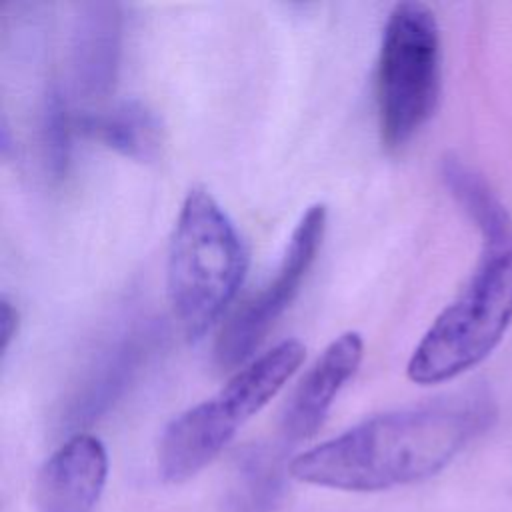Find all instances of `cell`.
Instances as JSON below:
<instances>
[{"mask_svg": "<svg viewBox=\"0 0 512 512\" xmlns=\"http://www.w3.org/2000/svg\"><path fill=\"white\" fill-rule=\"evenodd\" d=\"M362 356L364 340L356 330L342 332L320 352L282 412V434L288 442H300L318 432L338 392L356 374Z\"/></svg>", "mask_w": 512, "mask_h": 512, "instance_id": "ba28073f", "label": "cell"}, {"mask_svg": "<svg viewBox=\"0 0 512 512\" xmlns=\"http://www.w3.org/2000/svg\"><path fill=\"white\" fill-rule=\"evenodd\" d=\"M296 338L278 342L240 368L214 396L184 410L158 442V472L166 482H184L208 466L290 380L304 360Z\"/></svg>", "mask_w": 512, "mask_h": 512, "instance_id": "277c9868", "label": "cell"}, {"mask_svg": "<svg viewBox=\"0 0 512 512\" xmlns=\"http://www.w3.org/2000/svg\"><path fill=\"white\" fill-rule=\"evenodd\" d=\"M74 120L66 98L58 86L48 88L40 108V144L46 170L52 178H62L70 164Z\"/></svg>", "mask_w": 512, "mask_h": 512, "instance_id": "4fadbf2b", "label": "cell"}, {"mask_svg": "<svg viewBox=\"0 0 512 512\" xmlns=\"http://www.w3.org/2000/svg\"><path fill=\"white\" fill-rule=\"evenodd\" d=\"M442 180L450 196L468 214L480 238H492L512 232V216L494 194L490 184L456 156L442 160Z\"/></svg>", "mask_w": 512, "mask_h": 512, "instance_id": "7c38bea8", "label": "cell"}, {"mask_svg": "<svg viewBox=\"0 0 512 512\" xmlns=\"http://www.w3.org/2000/svg\"><path fill=\"white\" fill-rule=\"evenodd\" d=\"M78 128L134 160H150L160 148V122L154 112L138 100H124L106 110L84 114L78 118Z\"/></svg>", "mask_w": 512, "mask_h": 512, "instance_id": "8fae6325", "label": "cell"}, {"mask_svg": "<svg viewBox=\"0 0 512 512\" xmlns=\"http://www.w3.org/2000/svg\"><path fill=\"white\" fill-rule=\"evenodd\" d=\"M18 326H20L18 308L12 304V300L8 296H2L0 298V336H2L0 352H2V358L8 354V348L18 334Z\"/></svg>", "mask_w": 512, "mask_h": 512, "instance_id": "5bb4252c", "label": "cell"}, {"mask_svg": "<svg viewBox=\"0 0 512 512\" xmlns=\"http://www.w3.org/2000/svg\"><path fill=\"white\" fill-rule=\"evenodd\" d=\"M440 28L424 2H398L390 10L376 68L382 142L398 148L432 118L440 100Z\"/></svg>", "mask_w": 512, "mask_h": 512, "instance_id": "5b68a950", "label": "cell"}, {"mask_svg": "<svg viewBox=\"0 0 512 512\" xmlns=\"http://www.w3.org/2000/svg\"><path fill=\"white\" fill-rule=\"evenodd\" d=\"M156 336L154 324H140L106 348L72 396L64 412L66 426H88L104 414L132 382L156 344Z\"/></svg>", "mask_w": 512, "mask_h": 512, "instance_id": "30bf717a", "label": "cell"}, {"mask_svg": "<svg viewBox=\"0 0 512 512\" xmlns=\"http://www.w3.org/2000/svg\"><path fill=\"white\" fill-rule=\"evenodd\" d=\"M482 398H454L372 416L300 452L290 476L346 492H378L434 476L490 422Z\"/></svg>", "mask_w": 512, "mask_h": 512, "instance_id": "6da1fadb", "label": "cell"}, {"mask_svg": "<svg viewBox=\"0 0 512 512\" xmlns=\"http://www.w3.org/2000/svg\"><path fill=\"white\" fill-rule=\"evenodd\" d=\"M512 324V234L484 238L476 268L434 318L406 364L420 386L448 382L480 364Z\"/></svg>", "mask_w": 512, "mask_h": 512, "instance_id": "3957f363", "label": "cell"}, {"mask_svg": "<svg viewBox=\"0 0 512 512\" xmlns=\"http://www.w3.org/2000/svg\"><path fill=\"white\" fill-rule=\"evenodd\" d=\"M122 56V10L116 2H82L70 36V84L76 96L98 100L112 92Z\"/></svg>", "mask_w": 512, "mask_h": 512, "instance_id": "9c48e42d", "label": "cell"}, {"mask_svg": "<svg viewBox=\"0 0 512 512\" xmlns=\"http://www.w3.org/2000/svg\"><path fill=\"white\" fill-rule=\"evenodd\" d=\"M108 478V452L88 432L72 434L40 468L36 504L40 512H92Z\"/></svg>", "mask_w": 512, "mask_h": 512, "instance_id": "52a82bcc", "label": "cell"}, {"mask_svg": "<svg viewBox=\"0 0 512 512\" xmlns=\"http://www.w3.org/2000/svg\"><path fill=\"white\" fill-rule=\"evenodd\" d=\"M248 268L244 242L202 186H192L178 210L166 258L172 312L190 340L206 334L234 300Z\"/></svg>", "mask_w": 512, "mask_h": 512, "instance_id": "7a4b0ae2", "label": "cell"}, {"mask_svg": "<svg viewBox=\"0 0 512 512\" xmlns=\"http://www.w3.org/2000/svg\"><path fill=\"white\" fill-rule=\"evenodd\" d=\"M328 212L322 202L304 210L296 222L284 256L270 278L222 328L214 356L218 366L232 368L244 364L264 342L270 328L292 304L304 284L326 234Z\"/></svg>", "mask_w": 512, "mask_h": 512, "instance_id": "8992f818", "label": "cell"}]
</instances>
